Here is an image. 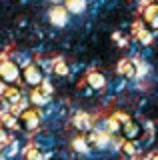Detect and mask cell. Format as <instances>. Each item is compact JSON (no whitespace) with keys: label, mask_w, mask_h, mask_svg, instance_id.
Returning <instances> with one entry per match:
<instances>
[{"label":"cell","mask_w":158,"mask_h":160,"mask_svg":"<svg viewBox=\"0 0 158 160\" xmlns=\"http://www.w3.org/2000/svg\"><path fill=\"white\" fill-rule=\"evenodd\" d=\"M50 2H54V6H58V4H62L64 0H50Z\"/></svg>","instance_id":"obj_23"},{"label":"cell","mask_w":158,"mask_h":160,"mask_svg":"<svg viewBox=\"0 0 158 160\" xmlns=\"http://www.w3.org/2000/svg\"><path fill=\"white\" fill-rule=\"evenodd\" d=\"M122 152L128 154V156H134V154H136L134 142H132V140H124V142H122Z\"/></svg>","instance_id":"obj_17"},{"label":"cell","mask_w":158,"mask_h":160,"mask_svg":"<svg viewBox=\"0 0 158 160\" xmlns=\"http://www.w3.org/2000/svg\"><path fill=\"white\" fill-rule=\"evenodd\" d=\"M150 160H158V154H154V156H152V158H150Z\"/></svg>","instance_id":"obj_24"},{"label":"cell","mask_w":158,"mask_h":160,"mask_svg":"<svg viewBox=\"0 0 158 160\" xmlns=\"http://www.w3.org/2000/svg\"><path fill=\"white\" fill-rule=\"evenodd\" d=\"M0 160H2V158H0Z\"/></svg>","instance_id":"obj_25"},{"label":"cell","mask_w":158,"mask_h":160,"mask_svg":"<svg viewBox=\"0 0 158 160\" xmlns=\"http://www.w3.org/2000/svg\"><path fill=\"white\" fill-rule=\"evenodd\" d=\"M4 142H8V134L4 128H0V144H4Z\"/></svg>","instance_id":"obj_21"},{"label":"cell","mask_w":158,"mask_h":160,"mask_svg":"<svg viewBox=\"0 0 158 160\" xmlns=\"http://www.w3.org/2000/svg\"><path fill=\"white\" fill-rule=\"evenodd\" d=\"M74 124H76V128H80V130H90L92 128L90 116L84 114V112H80V114H76V116H74Z\"/></svg>","instance_id":"obj_11"},{"label":"cell","mask_w":158,"mask_h":160,"mask_svg":"<svg viewBox=\"0 0 158 160\" xmlns=\"http://www.w3.org/2000/svg\"><path fill=\"white\" fill-rule=\"evenodd\" d=\"M144 22L148 24L150 28L158 30V4H150V6L144 8V14H142Z\"/></svg>","instance_id":"obj_7"},{"label":"cell","mask_w":158,"mask_h":160,"mask_svg":"<svg viewBox=\"0 0 158 160\" xmlns=\"http://www.w3.org/2000/svg\"><path fill=\"white\" fill-rule=\"evenodd\" d=\"M48 20H50V24H54V26H58V28L66 26V22H68V12H66V8H64L62 4H58V6L50 8V12H48Z\"/></svg>","instance_id":"obj_4"},{"label":"cell","mask_w":158,"mask_h":160,"mask_svg":"<svg viewBox=\"0 0 158 160\" xmlns=\"http://www.w3.org/2000/svg\"><path fill=\"white\" fill-rule=\"evenodd\" d=\"M120 132L124 134L126 140H132V142H134V140L142 134V128H140V124H138V122H134V120L130 118L128 122H124V124L120 126Z\"/></svg>","instance_id":"obj_6"},{"label":"cell","mask_w":158,"mask_h":160,"mask_svg":"<svg viewBox=\"0 0 158 160\" xmlns=\"http://www.w3.org/2000/svg\"><path fill=\"white\" fill-rule=\"evenodd\" d=\"M64 8L68 14H82L86 10L84 0H64Z\"/></svg>","instance_id":"obj_9"},{"label":"cell","mask_w":158,"mask_h":160,"mask_svg":"<svg viewBox=\"0 0 158 160\" xmlns=\"http://www.w3.org/2000/svg\"><path fill=\"white\" fill-rule=\"evenodd\" d=\"M4 92H6V86H4V84H2V80H0V96H2Z\"/></svg>","instance_id":"obj_22"},{"label":"cell","mask_w":158,"mask_h":160,"mask_svg":"<svg viewBox=\"0 0 158 160\" xmlns=\"http://www.w3.org/2000/svg\"><path fill=\"white\" fill-rule=\"evenodd\" d=\"M4 98H6L8 102H12V104L20 102V90H16V88H6V92H4Z\"/></svg>","instance_id":"obj_15"},{"label":"cell","mask_w":158,"mask_h":160,"mask_svg":"<svg viewBox=\"0 0 158 160\" xmlns=\"http://www.w3.org/2000/svg\"><path fill=\"white\" fill-rule=\"evenodd\" d=\"M24 158L26 160H42V152L38 148L30 146V148H26V152H24Z\"/></svg>","instance_id":"obj_16"},{"label":"cell","mask_w":158,"mask_h":160,"mask_svg":"<svg viewBox=\"0 0 158 160\" xmlns=\"http://www.w3.org/2000/svg\"><path fill=\"white\" fill-rule=\"evenodd\" d=\"M86 80H88V86H90L92 90H102L106 86V78H104L102 72H90Z\"/></svg>","instance_id":"obj_8"},{"label":"cell","mask_w":158,"mask_h":160,"mask_svg":"<svg viewBox=\"0 0 158 160\" xmlns=\"http://www.w3.org/2000/svg\"><path fill=\"white\" fill-rule=\"evenodd\" d=\"M90 138L98 148H106L108 144H110V136H108V132H104V130H94Z\"/></svg>","instance_id":"obj_10"},{"label":"cell","mask_w":158,"mask_h":160,"mask_svg":"<svg viewBox=\"0 0 158 160\" xmlns=\"http://www.w3.org/2000/svg\"><path fill=\"white\" fill-rule=\"evenodd\" d=\"M20 120H22V124H24L26 130H34L40 124V114H38L36 108H26V110H22Z\"/></svg>","instance_id":"obj_5"},{"label":"cell","mask_w":158,"mask_h":160,"mask_svg":"<svg viewBox=\"0 0 158 160\" xmlns=\"http://www.w3.org/2000/svg\"><path fill=\"white\" fill-rule=\"evenodd\" d=\"M72 148L76 150V152H88V140L84 136H78L72 140Z\"/></svg>","instance_id":"obj_14"},{"label":"cell","mask_w":158,"mask_h":160,"mask_svg":"<svg viewBox=\"0 0 158 160\" xmlns=\"http://www.w3.org/2000/svg\"><path fill=\"white\" fill-rule=\"evenodd\" d=\"M20 78V68L12 60H0V80L6 84H14Z\"/></svg>","instance_id":"obj_1"},{"label":"cell","mask_w":158,"mask_h":160,"mask_svg":"<svg viewBox=\"0 0 158 160\" xmlns=\"http://www.w3.org/2000/svg\"><path fill=\"white\" fill-rule=\"evenodd\" d=\"M50 92H52V86L46 82H42L40 86H36L30 94V102L34 106H46L50 102Z\"/></svg>","instance_id":"obj_2"},{"label":"cell","mask_w":158,"mask_h":160,"mask_svg":"<svg viewBox=\"0 0 158 160\" xmlns=\"http://www.w3.org/2000/svg\"><path fill=\"white\" fill-rule=\"evenodd\" d=\"M54 72H56L58 76H66V74H68V66H66V64H64L62 60H60V62H56V64H54Z\"/></svg>","instance_id":"obj_18"},{"label":"cell","mask_w":158,"mask_h":160,"mask_svg":"<svg viewBox=\"0 0 158 160\" xmlns=\"http://www.w3.org/2000/svg\"><path fill=\"white\" fill-rule=\"evenodd\" d=\"M118 72L124 74L126 78H132V76L136 74V72H134V64H132L130 60H122V62L118 64Z\"/></svg>","instance_id":"obj_12"},{"label":"cell","mask_w":158,"mask_h":160,"mask_svg":"<svg viewBox=\"0 0 158 160\" xmlns=\"http://www.w3.org/2000/svg\"><path fill=\"white\" fill-rule=\"evenodd\" d=\"M138 38H140L142 44H150L152 42V34L148 30H138Z\"/></svg>","instance_id":"obj_19"},{"label":"cell","mask_w":158,"mask_h":160,"mask_svg":"<svg viewBox=\"0 0 158 160\" xmlns=\"http://www.w3.org/2000/svg\"><path fill=\"white\" fill-rule=\"evenodd\" d=\"M22 78L26 84H30V86H40L44 82V74H42V68L36 66V64H28L26 68L22 70Z\"/></svg>","instance_id":"obj_3"},{"label":"cell","mask_w":158,"mask_h":160,"mask_svg":"<svg viewBox=\"0 0 158 160\" xmlns=\"http://www.w3.org/2000/svg\"><path fill=\"white\" fill-rule=\"evenodd\" d=\"M108 130H110V132H116V130H120V122L110 116V118H108Z\"/></svg>","instance_id":"obj_20"},{"label":"cell","mask_w":158,"mask_h":160,"mask_svg":"<svg viewBox=\"0 0 158 160\" xmlns=\"http://www.w3.org/2000/svg\"><path fill=\"white\" fill-rule=\"evenodd\" d=\"M0 120H2V126L8 130H16L18 128V118L12 116V114H0Z\"/></svg>","instance_id":"obj_13"}]
</instances>
